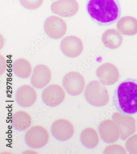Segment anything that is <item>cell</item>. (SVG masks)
<instances>
[{"label": "cell", "instance_id": "cell-23", "mask_svg": "<svg viewBox=\"0 0 137 154\" xmlns=\"http://www.w3.org/2000/svg\"><path fill=\"white\" fill-rule=\"evenodd\" d=\"M104 154L120 153L126 154V152L124 148L120 145L114 144L110 145L105 148Z\"/></svg>", "mask_w": 137, "mask_h": 154}, {"label": "cell", "instance_id": "cell-13", "mask_svg": "<svg viewBox=\"0 0 137 154\" xmlns=\"http://www.w3.org/2000/svg\"><path fill=\"white\" fill-rule=\"evenodd\" d=\"M98 131L102 140L107 143H112L118 140L120 132L115 121L111 120L102 122L98 128Z\"/></svg>", "mask_w": 137, "mask_h": 154}, {"label": "cell", "instance_id": "cell-3", "mask_svg": "<svg viewBox=\"0 0 137 154\" xmlns=\"http://www.w3.org/2000/svg\"><path fill=\"white\" fill-rule=\"evenodd\" d=\"M84 95L86 101L94 106H104L109 100L106 87L98 81H92L87 84Z\"/></svg>", "mask_w": 137, "mask_h": 154}, {"label": "cell", "instance_id": "cell-16", "mask_svg": "<svg viewBox=\"0 0 137 154\" xmlns=\"http://www.w3.org/2000/svg\"><path fill=\"white\" fill-rule=\"evenodd\" d=\"M102 42L106 48L114 49L119 48L123 42V37L118 30L109 29L103 32Z\"/></svg>", "mask_w": 137, "mask_h": 154}, {"label": "cell", "instance_id": "cell-21", "mask_svg": "<svg viewBox=\"0 0 137 154\" xmlns=\"http://www.w3.org/2000/svg\"><path fill=\"white\" fill-rule=\"evenodd\" d=\"M20 2L22 6L27 9L34 10L41 6L43 0H20Z\"/></svg>", "mask_w": 137, "mask_h": 154}, {"label": "cell", "instance_id": "cell-10", "mask_svg": "<svg viewBox=\"0 0 137 154\" xmlns=\"http://www.w3.org/2000/svg\"><path fill=\"white\" fill-rule=\"evenodd\" d=\"M60 48L63 53L69 58H76L83 50V44L80 38L76 36L65 37L61 42Z\"/></svg>", "mask_w": 137, "mask_h": 154}, {"label": "cell", "instance_id": "cell-5", "mask_svg": "<svg viewBox=\"0 0 137 154\" xmlns=\"http://www.w3.org/2000/svg\"><path fill=\"white\" fill-rule=\"evenodd\" d=\"M85 80L81 74L77 72L66 74L63 79V85L70 95L77 96L83 93L85 87Z\"/></svg>", "mask_w": 137, "mask_h": 154}, {"label": "cell", "instance_id": "cell-1", "mask_svg": "<svg viewBox=\"0 0 137 154\" xmlns=\"http://www.w3.org/2000/svg\"><path fill=\"white\" fill-rule=\"evenodd\" d=\"M86 9L91 19L100 26L117 22L122 12L120 0H87Z\"/></svg>", "mask_w": 137, "mask_h": 154}, {"label": "cell", "instance_id": "cell-15", "mask_svg": "<svg viewBox=\"0 0 137 154\" xmlns=\"http://www.w3.org/2000/svg\"><path fill=\"white\" fill-rule=\"evenodd\" d=\"M17 102L22 107H29L35 104L37 99V92L34 88L24 85L19 88L16 93Z\"/></svg>", "mask_w": 137, "mask_h": 154}, {"label": "cell", "instance_id": "cell-12", "mask_svg": "<svg viewBox=\"0 0 137 154\" xmlns=\"http://www.w3.org/2000/svg\"><path fill=\"white\" fill-rule=\"evenodd\" d=\"M51 12L64 17H70L78 12L79 5L76 0H58L51 6Z\"/></svg>", "mask_w": 137, "mask_h": 154}, {"label": "cell", "instance_id": "cell-2", "mask_svg": "<svg viewBox=\"0 0 137 154\" xmlns=\"http://www.w3.org/2000/svg\"><path fill=\"white\" fill-rule=\"evenodd\" d=\"M113 102L121 114H137V80L128 79L120 83L114 91Z\"/></svg>", "mask_w": 137, "mask_h": 154}, {"label": "cell", "instance_id": "cell-19", "mask_svg": "<svg viewBox=\"0 0 137 154\" xmlns=\"http://www.w3.org/2000/svg\"><path fill=\"white\" fill-rule=\"evenodd\" d=\"M80 139L82 144L88 149H93L98 144L99 137L94 129L87 128L84 129L80 134Z\"/></svg>", "mask_w": 137, "mask_h": 154}, {"label": "cell", "instance_id": "cell-20", "mask_svg": "<svg viewBox=\"0 0 137 154\" xmlns=\"http://www.w3.org/2000/svg\"><path fill=\"white\" fill-rule=\"evenodd\" d=\"M14 74L22 79L29 78L32 73V67L30 62L24 58L17 60L13 65Z\"/></svg>", "mask_w": 137, "mask_h": 154}, {"label": "cell", "instance_id": "cell-8", "mask_svg": "<svg viewBox=\"0 0 137 154\" xmlns=\"http://www.w3.org/2000/svg\"><path fill=\"white\" fill-rule=\"evenodd\" d=\"M51 130L54 137L62 141L70 139L75 131L72 123L64 119H59L55 121L51 125Z\"/></svg>", "mask_w": 137, "mask_h": 154}, {"label": "cell", "instance_id": "cell-24", "mask_svg": "<svg viewBox=\"0 0 137 154\" xmlns=\"http://www.w3.org/2000/svg\"><path fill=\"white\" fill-rule=\"evenodd\" d=\"M52 1H53V0H52Z\"/></svg>", "mask_w": 137, "mask_h": 154}, {"label": "cell", "instance_id": "cell-11", "mask_svg": "<svg viewBox=\"0 0 137 154\" xmlns=\"http://www.w3.org/2000/svg\"><path fill=\"white\" fill-rule=\"evenodd\" d=\"M96 75L101 82L105 85H113L120 78V73L117 67L109 63L100 66L96 69Z\"/></svg>", "mask_w": 137, "mask_h": 154}, {"label": "cell", "instance_id": "cell-22", "mask_svg": "<svg viewBox=\"0 0 137 154\" xmlns=\"http://www.w3.org/2000/svg\"><path fill=\"white\" fill-rule=\"evenodd\" d=\"M126 146L130 153L137 154V134L131 136L127 140Z\"/></svg>", "mask_w": 137, "mask_h": 154}, {"label": "cell", "instance_id": "cell-7", "mask_svg": "<svg viewBox=\"0 0 137 154\" xmlns=\"http://www.w3.org/2000/svg\"><path fill=\"white\" fill-rule=\"evenodd\" d=\"M66 94L64 89L57 84H51L43 90L42 98L48 106L55 107L61 104L65 99Z\"/></svg>", "mask_w": 137, "mask_h": 154}, {"label": "cell", "instance_id": "cell-17", "mask_svg": "<svg viewBox=\"0 0 137 154\" xmlns=\"http://www.w3.org/2000/svg\"><path fill=\"white\" fill-rule=\"evenodd\" d=\"M116 27L123 35H135L137 34V19L129 16L122 17L117 21Z\"/></svg>", "mask_w": 137, "mask_h": 154}, {"label": "cell", "instance_id": "cell-6", "mask_svg": "<svg viewBox=\"0 0 137 154\" xmlns=\"http://www.w3.org/2000/svg\"><path fill=\"white\" fill-rule=\"evenodd\" d=\"M44 29L48 36L54 39H59L66 34L67 25L64 20L61 18L51 16L45 21Z\"/></svg>", "mask_w": 137, "mask_h": 154}, {"label": "cell", "instance_id": "cell-18", "mask_svg": "<svg viewBox=\"0 0 137 154\" xmlns=\"http://www.w3.org/2000/svg\"><path fill=\"white\" fill-rule=\"evenodd\" d=\"M12 124L15 130L24 131L28 129L32 124L31 116L24 111H19L13 114L12 117Z\"/></svg>", "mask_w": 137, "mask_h": 154}, {"label": "cell", "instance_id": "cell-4", "mask_svg": "<svg viewBox=\"0 0 137 154\" xmlns=\"http://www.w3.org/2000/svg\"><path fill=\"white\" fill-rule=\"evenodd\" d=\"M49 135L48 130L40 125L32 127L26 131L25 140L30 148L38 149L45 146L49 141Z\"/></svg>", "mask_w": 137, "mask_h": 154}, {"label": "cell", "instance_id": "cell-9", "mask_svg": "<svg viewBox=\"0 0 137 154\" xmlns=\"http://www.w3.org/2000/svg\"><path fill=\"white\" fill-rule=\"evenodd\" d=\"M112 119L118 127L122 140H126L135 132V121L132 117L122 115L121 113L116 112L113 114Z\"/></svg>", "mask_w": 137, "mask_h": 154}, {"label": "cell", "instance_id": "cell-14", "mask_svg": "<svg viewBox=\"0 0 137 154\" xmlns=\"http://www.w3.org/2000/svg\"><path fill=\"white\" fill-rule=\"evenodd\" d=\"M51 79V72L49 67L43 64H40L33 69L31 82L33 87L41 89L49 84Z\"/></svg>", "mask_w": 137, "mask_h": 154}]
</instances>
